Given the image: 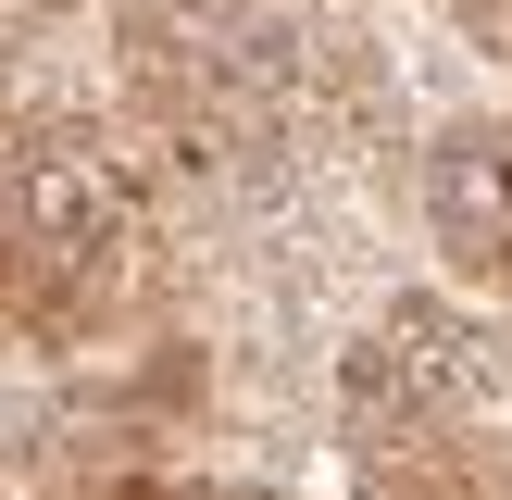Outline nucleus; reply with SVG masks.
I'll list each match as a JSON object with an SVG mask.
<instances>
[{"instance_id": "1", "label": "nucleus", "mask_w": 512, "mask_h": 500, "mask_svg": "<svg viewBox=\"0 0 512 500\" xmlns=\"http://www.w3.org/2000/svg\"><path fill=\"white\" fill-rule=\"evenodd\" d=\"M150 250H163V188L125 125L75 100L0 113V350L75 363L125 338V313L150 300Z\"/></svg>"}, {"instance_id": "2", "label": "nucleus", "mask_w": 512, "mask_h": 500, "mask_svg": "<svg viewBox=\"0 0 512 500\" xmlns=\"http://www.w3.org/2000/svg\"><path fill=\"white\" fill-rule=\"evenodd\" d=\"M338 413H388V425H438V438L512 450V313H488L463 288L375 300L338 350Z\"/></svg>"}, {"instance_id": "3", "label": "nucleus", "mask_w": 512, "mask_h": 500, "mask_svg": "<svg viewBox=\"0 0 512 500\" xmlns=\"http://www.w3.org/2000/svg\"><path fill=\"white\" fill-rule=\"evenodd\" d=\"M413 213L438 250V288L512 313V100H463L413 150Z\"/></svg>"}, {"instance_id": "4", "label": "nucleus", "mask_w": 512, "mask_h": 500, "mask_svg": "<svg viewBox=\"0 0 512 500\" xmlns=\"http://www.w3.org/2000/svg\"><path fill=\"white\" fill-rule=\"evenodd\" d=\"M50 500H288V488H250V475L188 463V450H163V438H113L100 463L50 475Z\"/></svg>"}]
</instances>
